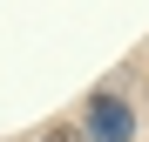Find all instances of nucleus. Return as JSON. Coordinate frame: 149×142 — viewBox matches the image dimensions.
Segmentation results:
<instances>
[{"label":"nucleus","mask_w":149,"mask_h":142,"mask_svg":"<svg viewBox=\"0 0 149 142\" xmlns=\"http://www.w3.org/2000/svg\"><path fill=\"white\" fill-rule=\"evenodd\" d=\"M81 142H136L129 102L109 95V88H95V95H88V115H81Z\"/></svg>","instance_id":"obj_1"},{"label":"nucleus","mask_w":149,"mask_h":142,"mask_svg":"<svg viewBox=\"0 0 149 142\" xmlns=\"http://www.w3.org/2000/svg\"><path fill=\"white\" fill-rule=\"evenodd\" d=\"M47 142H81V122H54V135Z\"/></svg>","instance_id":"obj_2"}]
</instances>
